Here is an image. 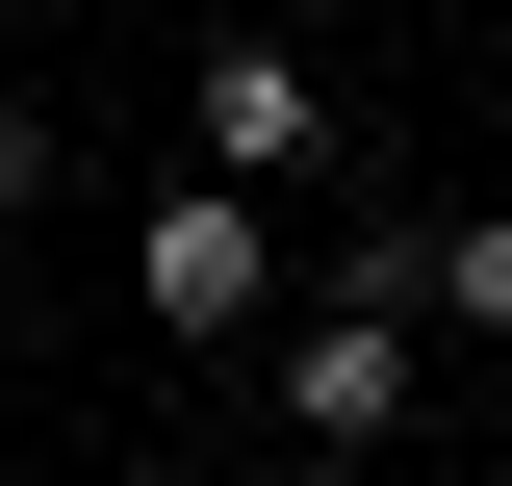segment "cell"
Returning a JSON list of instances; mask_svg holds the SVG:
<instances>
[{"instance_id":"6da1fadb","label":"cell","mask_w":512,"mask_h":486,"mask_svg":"<svg viewBox=\"0 0 512 486\" xmlns=\"http://www.w3.org/2000/svg\"><path fill=\"white\" fill-rule=\"evenodd\" d=\"M256 282H282V205H256L231 154H205V180L154 205V231H128V307H154L180 359H231V333H256Z\"/></svg>"},{"instance_id":"7a4b0ae2","label":"cell","mask_w":512,"mask_h":486,"mask_svg":"<svg viewBox=\"0 0 512 486\" xmlns=\"http://www.w3.org/2000/svg\"><path fill=\"white\" fill-rule=\"evenodd\" d=\"M410 359H436V333H410V307H359V282H333L308 333H282V461H384V435L436 410V384H410Z\"/></svg>"},{"instance_id":"3957f363","label":"cell","mask_w":512,"mask_h":486,"mask_svg":"<svg viewBox=\"0 0 512 486\" xmlns=\"http://www.w3.org/2000/svg\"><path fill=\"white\" fill-rule=\"evenodd\" d=\"M205 154H231L256 205L333 180V52H308V26H205Z\"/></svg>"},{"instance_id":"277c9868","label":"cell","mask_w":512,"mask_h":486,"mask_svg":"<svg viewBox=\"0 0 512 486\" xmlns=\"http://www.w3.org/2000/svg\"><path fill=\"white\" fill-rule=\"evenodd\" d=\"M333 282L410 307V333H512V205H410V231H359Z\"/></svg>"},{"instance_id":"5b68a950","label":"cell","mask_w":512,"mask_h":486,"mask_svg":"<svg viewBox=\"0 0 512 486\" xmlns=\"http://www.w3.org/2000/svg\"><path fill=\"white\" fill-rule=\"evenodd\" d=\"M0 205H52V103H0Z\"/></svg>"}]
</instances>
